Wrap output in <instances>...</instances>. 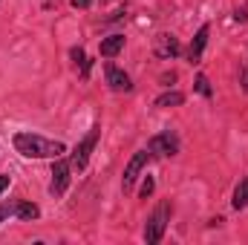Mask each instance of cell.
<instances>
[{
  "instance_id": "obj_1",
  "label": "cell",
  "mask_w": 248,
  "mask_h": 245,
  "mask_svg": "<svg viewBox=\"0 0 248 245\" xmlns=\"http://www.w3.org/2000/svg\"><path fill=\"white\" fill-rule=\"evenodd\" d=\"M15 147L26 159H61L66 153V147L61 141H49L44 136H35V133H17L15 136Z\"/></svg>"
},
{
  "instance_id": "obj_2",
  "label": "cell",
  "mask_w": 248,
  "mask_h": 245,
  "mask_svg": "<svg viewBox=\"0 0 248 245\" xmlns=\"http://www.w3.org/2000/svg\"><path fill=\"white\" fill-rule=\"evenodd\" d=\"M168 216H170V208L168 205H162V208H156V214L147 219V228H144V240L150 245H156L162 240V234H165V225H168Z\"/></svg>"
},
{
  "instance_id": "obj_3",
  "label": "cell",
  "mask_w": 248,
  "mask_h": 245,
  "mask_svg": "<svg viewBox=\"0 0 248 245\" xmlns=\"http://www.w3.org/2000/svg\"><path fill=\"white\" fill-rule=\"evenodd\" d=\"M147 153H150V156H173V153H179V138H176L170 130H168V133H159L156 138H150Z\"/></svg>"
},
{
  "instance_id": "obj_4",
  "label": "cell",
  "mask_w": 248,
  "mask_h": 245,
  "mask_svg": "<svg viewBox=\"0 0 248 245\" xmlns=\"http://www.w3.org/2000/svg\"><path fill=\"white\" fill-rule=\"evenodd\" d=\"M98 133H101V130H98V127H93V130H90V136L75 147L72 162H69L75 170H84V168H87V159H90V153H93V147H95V141H98Z\"/></svg>"
},
{
  "instance_id": "obj_5",
  "label": "cell",
  "mask_w": 248,
  "mask_h": 245,
  "mask_svg": "<svg viewBox=\"0 0 248 245\" xmlns=\"http://www.w3.org/2000/svg\"><path fill=\"white\" fill-rule=\"evenodd\" d=\"M147 150H141V153H136L130 162H127V168H124V179H122V187H124V193L127 190H133V182L139 179V173H141V168L147 165Z\"/></svg>"
},
{
  "instance_id": "obj_6",
  "label": "cell",
  "mask_w": 248,
  "mask_h": 245,
  "mask_svg": "<svg viewBox=\"0 0 248 245\" xmlns=\"http://www.w3.org/2000/svg\"><path fill=\"white\" fill-rule=\"evenodd\" d=\"M153 49H156V55H159V58H176V55L182 52L179 41H176L173 35H168V32L156 35V41H153Z\"/></svg>"
},
{
  "instance_id": "obj_7",
  "label": "cell",
  "mask_w": 248,
  "mask_h": 245,
  "mask_svg": "<svg viewBox=\"0 0 248 245\" xmlns=\"http://www.w3.org/2000/svg\"><path fill=\"white\" fill-rule=\"evenodd\" d=\"M69 170H72V165L55 162V168H52V187H49L55 196H61L63 190H66V184H69Z\"/></svg>"
},
{
  "instance_id": "obj_8",
  "label": "cell",
  "mask_w": 248,
  "mask_h": 245,
  "mask_svg": "<svg viewBox=\"0 0 248 245\" xmlns=\"http://www.w3.org/2000/svg\"><path fill=\"white\" fill-rule=\"evenodd\" d=\"M107 84H110L116 92H127V90H133L130 75H127V72H122L119 66H107Z\"/></svg>"
},
{
  "instance_id": "obj_9",
  "label": "cell",
  "mask_w": 248,
  "mask_h": 245,
  "mask_svg": "<svg viewBox=\"0 0 248 245\" xmlns=\"http://www.w3.org/2000/svg\"><path fill=\"white\" fill-rule=\"evenodd\" d=\"M205 44H208V26H202V29L196 32V38H193V44H190V49H187V61H190V63H199Z\"/></svg>"
},
{
  "instance_id": "obj_10",
  "label": "cell",
  "mask_w": 248,
  "mask_h": 245,
  "mask_svg": "<svg viewBox=\"0 0 248 245\" xmlns=\"http://www.w3.org/2000/svg\"><path fill=\"white\" fill-rule=\"evenodd\" d=\"M122 49H124V35H110V38L101 41V55H104V58H113V55H119Z\"/></svg>"
},
{
  "instance_id": "obj_11",
  "label": "cell",
  "mask_w": 248,
  "mask_h": 245,
  "mask_svg": "<svg viewBox=\"0 0 248 245\" xmlns=\"http://www.w3.org/2000/svg\"><path fill=\"white\" fill-rule=\"evenodd\" d=\"M15 216H20V219H38L41 211L32 202H15Z\"/></svg>"
},
{
  "instance_id": "obj_12",
  "label": "cell",
  "mask_w": 248,
  "mask_h": 245,
  "mask_svg": "<svg viewBox=\"0 0 248 245\" xmlns=\"http://www.w3.org/2000/svg\"><path fill=\"white\" fill-rule=\"evenodd\" d=\"M246 205H248V176L237 184V190H234V208H237V211H243Z\"/></svg>"
},
{
  "instance_id": "obj_13",
  "label": "cell",
  "mask_w": 248,
  "mask_h": 245,
  "mask_svg": "<svg viewBox=\"0 0 248 245\" xmlns=\"http://www.w3.org/2000/svg\"><path fill=\"white\" fill-rule=\"evenodd\" d=\"M185 101V95L182 92H165V95H159L156 98V107H179Z\"/></svg>"
},
{
  "instance_id": "obj_14",
  "label": "cell",
  "mask_w": 248,
  "mask_h": 245,
  "mask_svg": "<svg viewBox=\"0 0 248 245\" xmlns=\"http://www.w3.org/2000/svg\"><path fill=\"white\" fill-rule=\"evenodd\" d=\"M196 90H199L202 95H211V87H208V78H205V75L196 78Z\"/></svg>"
},
{
  "instance_id": "obj_15",
  "label": "cell",
  "mask_w": 248,
  "mask_h": 245,
  "mask_svg": "<svg viewBox=\"0 0 248 245\" xmlns=\"http://www.w3.org/2000/svg\"><path fill=\"white\" fill-rule=\"evenodd\" d=\"M153 187H156V182H153V179L147 176V179H144V184H141V199H147V196L153 193Z\"/></svg>"
},
{
  "instance_id": "obj_16",
  "label": "cell",
  "mask_w": 248,
  "mask_h": 245,
  "mask_svg": "<svg viewBox=\"0 0 248 245\" xmlns=\"http://www.w3.org/2000/svg\"><path fill=\"white\" fill-rule=\"evenodd\" d=\"M72 58H75V63H81V66L87 69V61H84V52H81V49H72Z\"/></svg>"
},
{
  "instance_id": "obj_17",
  "label": "cell",
  "mask_w": 248,
  "mask_h": 245,
  "mask_svg": "<svg viewBox=\"0 0 248 245\" xmlns=\"http://www.w3.org/2000/svg\"><path fill=\"white\" fill-rule=\"evenodd\" d=\"M90 3H93V0H72V6H75V9H87Z\"/></svg>"
},
{
  "instance_id": "obj_18",
  "label": "cell",
  "mask_w": 248,
  "mask_h": 245,
  "mask_svg": "<svg viewBox=\"0 0 248 245\" xmlns=\"http://www.w3.org/2000/svg\"><path fill=\"white\" fill-rule=\"evenodd\" d=\"M6 187H9V176H0V193H3Z\"/></svg>"
}]
</instances>
